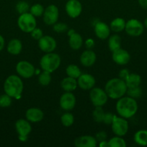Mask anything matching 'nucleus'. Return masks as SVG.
Returning <instances> with one entry per match:
<instances>
[{
    "label": "nucleus",
    "mask_w": 147,
    "mask_h": 147,
    "mask_svg": "<svg viewBox=\"0 0 147 147\" xmlns=\"http://www.w3.org/2000/svg\"><path fill=\"white\" fill-rule=\"evenodd\" d=\"M61 87L65 92H73L78 87L77 80L76 79L67 76L61 80Z\"/></svg>",
    "instance_id": "obj_21"
},
{
    "label": "nucleus",
    "mask_w": 147,
    "mask_h": 147,
    "mask_svg": "<svg viewBox=\"0 0 147 147\" xmlns=\"http://www.w3.org/2000/svg\"><path fill=\"white\" fill-rule=\"evenodd\" d=\"M115 109L119 116L126 119H131L138 111V103L135 99L124 96L118 99Z\"/></svg>",
    "instance_id": "obj_1"
},
{
    "label": "nucleus",
    "mask_w": 147,
    "mask_h": 147,
    "mask_svg": "<svg viewBox=\"0 0 147 147\" xmlns=\"http://www.w3.org/2000/svg\"><path fill=\"white\" fill-rule=\"evenodd\" d=\"M12 98L8 96L7 93L0 96V107L7 108L11 106Z\"/></svg>",
    "instance_id": "obj_36"
},
{
    "label": "nucleus",
    "mask_w": 147,
    "mask_h": 147,
    "mask_svg": "<svg viewBox=\"0 0 147 147\" xmlns=\"http://www.w3.org/2000/svg\"><path fill=\"white\" fill-rule=\"evenodd\" d=\"M89 98L92 105L95 107L103 106L108 100V96L105 92V89L99 87L92 88L89 92Z\"/></svg>",
    "instance_id": "obj_6"
},
{
    "label": "nucleus",
    "mask_w": 147,
    "mask_h": 147,
    "mask_svg": "<svg viewBox=\"0 0 147 147\" xmlns=\"http://www.w3.org/2000/svg\"><path fill=\"white\" fill-rule=\"evenodd\" d=\"M125 82L128 88L138 87L141 83V77L136 73H130Z\"/></svg>",
    "instance_id": "obj_27"
},
{
    "label": "nucleus",
    "mask_w": 147,
    "mask_h": 147,
    "mask_svg": "<svg viewBox=\"0 0 147 147\" xmlns=\"http://www.w3.org/2000/svg\"><path fill=\"white\" fill-rule=\"evenodd\" d=\"M16 11L20 14H24V13L29 12L30 11V5L28 3L25 1H20L16 4Z\"/></svg>",
    "instance_id": "obj_34"
},
{
    "label": "nucleus",
    "mask_w": 147,
    "mask_h": 147,
    "mask_svg": "<svg viewBox=\"0 0 147 147\" xmlns=\"http://www.w3.org/2000/svg\"><path fill=\"white\" fill-rule=\"evenodd\" d=\"M36 17L30 12L20 14L17 20V25L20 30L25 33H30L36 27Z\"/></svg>",
    "instance_id": "obj_5"
},
{
    "label": "nucleus",
    "mask_w": 147,
    "mask_h": 147,
    "mask_svg": "<svg viewBox=\"0 0 147 147\" xmlns=\"http://www.w3.org/2000/svg\"><path fill=\"white\" fill-rule=\"evenodd\" d=\"M114 116H115V114H112L111 112H107L105 113L102 122L106 125H111V123L113 121Z\"/></svg>",
    "instance_id": "obj_39"
},
{
    "label": "nucleus",
    "mask_w": 147,
    "mask_h": 147,
    "mask_svg": "<svg viewBox=\"0 0 147 147\" xmlns=\"http://www.w3.org/2000/svg\"><path fill=\"white\" fill-rule=\"evenodd\" d=\"M139 5L142 7L143 9H147V0H138Z\"/></svg>",
    "instance_id": "obj_43"
},
{
    "label": "nucleus",
    "mask_w": 147,
    "mask_h": 147,
    "mask_svg": "<svg viewBox=\"0 0 147 147\" xmlns=\"http://www.w3.org/2000/svg\"><path fill=\"white\" fill-rule=\"evenodd\" d=\"M65 10L69 17L77 18L82 11V5L79 0H69L65 5Z\"/></svg>",
    "instance_id": "obj_13"
},
{
    "label": "nucleus",
    "mask_w": 147,
    "mask_h": 147,
    "mask_svg": "<svg viewBox=\"0 0 147 147\" xmlns=\"http://www.w3.org/2000/svg\"><path fill=\"white\" fill-rule=\"evenodd\" d=\"M112 59L115 63L119 65H127L131 60V55L127 50L120 47L112 53Z\"/></svg>",
    "instance_id": "obj_15"
},
{
    "label": "nucleus",
    "mask_w": 147,
    "mask_h": 147,
    "mask_svg": "<svg viewBox=\"0 0 147 147\" xmlns=\"http://www.w3.org/2000/svg\"><path fill=\"white\" fill-rule=\"evenodd\" d=\"M97 144L96 138L89 135L79 136L74 141V146L76 147H95Z\"/></svg>",
    "instance_id": "obj_20"
},
{
    "label": "nucleus",
    "mask_w": 147,
    "mask_h": 147,
    "mask_svg": "<svg viewBox=\"0 0 147 147\" xmlns=\"http://www.w3.org/2000/svg\"><path fill=\"white\" fill-rule=\"evenodd\" d=\"M95 137L96 138L97 141L98 142H102V141H104V140H107L108 135H107L106 132L105 131H101L97 132V133L96 134V135H95Z\"/></svg>",
    "instance_id": "obj_41"
},
{
    "label": "nucleus",
    "mask_w": 147,
    "mask_h": 147,
    "mask_svg": "<svg viewBox=\"0 0 147 147\" xmlns=\"http://www.w3.org/2000/svg\"><path fill=\"white\" fill-rule=\"evenodd\" d=\"M130 72L128 69L126 68H123L121 69L119 71V73H118V78H120V79L123 80L125 81L126 80L127 78L128 77V76L130 75Z\"/></svg>",
    "instance_id": "obj_40"
},
{
    "label": "nucleus",
    "mask_w": 147,
    "mask_h": 147,
    "mask_svg": "<svg viewBox=\"0 0 147 147\" xmlns=\"http://www.w3.org/2000/svg\"><path fill=\"white\" fill-rule=\"evenodd\" d=\"M59 8L55 4L48 5L45 9L43 14V22L47 25H53L59 20Z\"/></svg>",
    "instance_id": "obj_10"
},
{
    "label": "nucleus",
    "mask_w": 147,
    "mask_h": 147,
    "mask_svg": "<svg viewBox=\"0 0 147 147\" xmlns=\"http://www.w3.org/2000/svg\"><path fill=\"white\" fill-rule=\"evenodd\" d=\"M24 85L21 78L16 75L10 76L5 80L4 83V90L10 97L19 99L21 98Z\"/></svg>",
    "instance_id": "obj_3"
},
{
    "label": "nucleus",
    "mask_w": 147,
    "mask_h": 147,
    "mask_svg": "<svg viewBox=\"0 0 147 147\" xmlns=\"http://www.w3.org/2000/svg\"><path fill=\"white\" fill-rule=\"evenodd\" d=\"M83 38L79 33L75 32L73 34L69 37V47L74 50H78L83 45Z\"/></svg>",
    "instance_id": "obj_23"
},
{
    "label": "nucleus",
    "mask_w": 147,
    "mask_h": 147,
    "mask_svg": "<svg viewBox=\"0 0 147 147\" xmlns=\"http://www.w3.org/2000/svg\"><path fill=\"white\" fill-rule=\"evenodd\" d=\"M134 142L139 146H147V130L141 129L134 134Z\"/></svg>",
    "instance_id": "obj_26"
},
{
    "label": "nucleus",
    "mask_w": 147,
    "mask_h": 147,
    "mask_svg": "<svg viewBox=\"0 0 147 147\" xmlns=\"http://www.w3.org/2000/svg\"><path fill=\"white\" fill-rule=\"evenodd\" d=\"M66 73L69 77L77 79L82 74V71H81V69L76 65L71 64L66 67Z\"/></svg>",
    "instance_id": "obj_28"
},
{
    "label": "nucleus",
    "mask_w": 147,
    "mask_h": 147,
    "mask_svg": "<svg viewBox=\"0 0 147 147\" xmlns=\"http://www.w3.org/2000/svg\"><path fill=\"white\" fill-rule=\"evenodd\" d=\"M84 45L86 49H88V50H92V48L95 47V42L93 39L88 38L85 40Z\"/></svg>",
    "instance_id": "obj_42"
},
{
    "label": "nucleus",
    "mask_w": 147,
    "mask_h": 147,
    "mask_svg": "<svg viewBox=\"0 0 147 147\" xmlns=\"http://www.w3.org/2000/svg\"><path fill=\"white\" fill-rule=\"evenodd\" d=\"M19 139H20V142H25L28 139V136H18Z\"/></svg>",
    "instance_id": "obj_46"
},
{
    "label": "nucleus",
    "mask_w": 147,
    "mask_h": 147,
    "mask_svg": "<svg viewBox=\"0 0 147 147\" xmlns=\"http://www.w3.org/2000/svg\"><path fill=\"white\" fill-rule=\"evenodd\" d=\"M4 43H5V42H4V37L1 35H0V51H1L3 48H4Z\"/></svg>",
    "instance_id": "obj_45"
},
{
    "label": "nucleus",
    "mask_w": 147,
    "mask_h": 147,
    "mask_svg": "<svg viewBox=\"0 0 147 147\" xmlns=\"http://www.w3.org/2000/svg\"><path fill=\"white\" fill-rule=\"evenodd\" d=\"M15 129L18 136H28L32 131V126L26 119H20L16 121Z\"/></svg>",
    "instance_id": "obj_17"
},
{
    "label": "nucleus",
    "mask_w": 147,
    "mask_h": 147,
    "mask_svg": "<svg viewBox=\"0 0 147 147\" xmlns=\"http://www.w3.org/2000/svg\"><path fill=\"white\" fill-rule=\"evenodd\" d=\"M128 87L123 80L120 78H114L108 80L105 86V90L108 98L118 100L126 94Z\"/></svg>",
    "instance_id": "obj_2"
},
{
    "label": "nucleus",
    "mask_w": 147,
    "mask_h": 147,
    "mask_svg": "<svg viewBox=\"0 0 147 147\" xmlns=\"http://www.w3.org/2000/svg\"><path fill=\"white\" fill-rule=\"evenodd\" d=\"M30 34H31V37H33L34 40L38 41V40L43 36V30H42L41 29L37 28V27H36L35 28L30 32Z\"/></svg>",
    "instance_id": "obj_38"
},
{
    "label": "nucleus",
    "mask_w": 147,
    "mask_h": 147,
    "mask_svg": "<svg viewBox=\"0 0 147 147\" xmlns=\"http://www.w3.org/2000/svg\"><path fill=\"white\" fill-rule=\"evenodd\" d=\"M61 63V59L60 55L57 53L52 52V53H46L40 58V65L42 70L51 73L59 68Z\"/></svg>",
    "instance_id": "obj_4"
},
{
    "label": "nucleus",
    "mask_w": 147,
    "mask_h": 147,
    "mask_svg": "<svg viewBox=\"0 0 147 147\" xmlns=\"http://www.w3.org/2000/svg\"><path fill=\"white\" fill-rule=\"evenodd\" d=\"M35 67L27 60H21L16 65V71L20 78L27 79L33 77L35 73Z\"/></svg>",
    "instance_id": "obj_8"
},
{
    "label": "nucleus",
    "mask_w": 147,
    "mask_h": 147,
    "mask_svg": "<svg viewBox=\"0 0 147 147\" xmlns=\"http://www.w3.org/2000/svg\"><path fill=\"white\" fill-rule=\"evenodd\" d=\"M144 25L137 19H131L125 23V31L128 35L138 37L144 32Z\"/></svg>",
    "instance_id": "obj_9"
},
{
    "label": "nucleus",
    "mask_w": 147,
    "mask_h": 147,
    "mask_svg": "<svg viewBox=\"0 0 147 147\" xmlns=\"http://www.w3.org/2000/svg\"><path fill=\"white\" fill-rule=\"evenodd\" d=\"M44 118V113L38 108H30L25 112V119L30 123H37Z\"/></svg>",
    "instance_id": "obj_18"
},
{
    "label": "nucleus",
    "mask_w": 147,
    "mask_h": 147,
    "mask_svg": "<svg viewBox=\"0 0 147 147\" xmlns=\"http://www.w3.org/2000/svg\"><path fill=\"white\" fill-rule=\"evenodd\" d=\"M22 50V43L18 39H12L7 45V51L12 55H17Z\"/></svg>",
    "instance_id": "obj_22"
},
{
    "label": "nucleus",
    "mask_w": 147,
    "mask_h": 147,
    "mask_svg": "<svg viewBox=\"0 0 147 147\" xmlns=\"http://www.w3.org/2000/svg\"><path fill=\"white\" fill-rule=\"evenodd\" d=\"M110 27L103 22H97L94 26V32L99 40H106L110 35Z\"/></svg>",
    "instance_id": "obj_16"
},
{
    "label": "nucleus",
    "mask_w": 147,
    "mask_h": 147,
    "mask_svg": "<svg viewBox=\"0 0 147 147\" xmlns=\"http://www.w3.org/2000/svg\"><path fill=\"white\" fill-rule=\"evenodd\" d=\"M128 128H129V126H128V122L126 119L118 116L116 115L114 116L113 121L111 123V129L115 136H125L128 131Z\"/></svg>",
    "instance_id": "obj_7"
},
{
    "label": "nucleus",
    "mask_w": 147,
    "mask_h": 147,
    "mask_svg": "<svg viewBox=\"0 0 147 147\" xmlns=\"http://www.w3.org/2000/svg\"><path fill=\"white\" fill-rule=\"evenodd\" d=\"M38 47L45 53L54 52L57 47L56 40L50 35H43L38 40Z\"/></svg>",
    "instance_id": "obj_12"
},
{
    "label": "nucleus",
    "mask_w": 147,
    "mask_h": 147,
    "mask_svg": "<svg viewBox=\"0 0 147 147\" xmlns=\"http://www.w3.org/2000/svg\"><path fill=\"white\" fill-rule=\"evenodd\" d=\"M79 60H80L81 64L83 66L86 67H91L96 62L97 55L93 50L86 49L81 54Z\"/></svg>",
    "instance_id": "obj_19"
},
{
    "label": "nucleus",
    "mask_w": 147,
    "mask_h": 147,
    "mask_svg": "<svg viewBox=\"0 0 147 147\" xmlns=\"http://www.w3.org/2000/svg\"><path fill=\"white\" fill-rule=\"evenodd\" d=\"M108 48L111 52H114L121 47V37L115 34L108 37Z\"/></svg>",
    "instance_id": "obj_25"
},
{
    "label": "nucleus",
    "mask_w": 147,
    "mask_h": 147,
    "mask_svg": "<svg viewBox=\"0 0 147 147\" xmlns=\"http://www.w3.org/2000/svg\"><path fill=\"white\" fill-rule=\"evenodd\" d=\"M105 111L103 110L102 106H97L95 108L92 112V118L94 121L97 123H101L103 121L104 116H105Z\"/></svg>",
    "instance_id": "obj_32"
},
{
    "label": "nucleus",
    "mask_w": 147,
    "mask_h": 147,
    "mask_svg": "<svg viewBox=\"0 0 147 147\" xmlns=\"http://www.w3.org/2000/svg\"><path fill=\"white\" fill-rule=\"evenodd\" d=\"M76 99L72 92H65L59 99V106L61 109L66 111H69L74 109Z\"/></svg>",
    "instance_id": "obj_11"
},
{
    "label": "nucleus",
    "mask_w": 147,
    "mask_h": 147,
    "mask_svg": "<svg viewBox=\"0 0 147 147\" xmlns=\"http://www.w3.org/2000/svg\"><path fill=\"white\" fill-rule=\"evenodd\" d=\"M99 147H109V144H108V141L104 140L102 142H99Z\"/></svg>",
    "instance_id": "obj_44"
},
{
    "label": "nucleus",
    "mask_w": 147,
    "mask_h": 147,
    "mask_svg": "<svg viewBox=\"0 0 147 147\" xmlns=\"http://www.w3.org/2000/svg\"><path fill=\"white\" fill-rule=\"evenodd\" d=\"M74 32H75L74 30H73V29H69V30H67V35L69 37V36H71V34H73Z\"/></svg>",
    "instance_id": "obj_47"
},
{
    "label": "nucleus",
    "mask_w": 147,
    "mask_h": 147,
    "mask_svg": "<svg viewBox=\"0 0 147 147\" xmlns=\"http://www.w3.org/2000/svg\"><path fill=\"white\" fill-rule=\"evenodd\" d=\"M126 94L134 99L138 98L142 96V90L140 86L134 88H128Z\"/></svg>",
    "instance_id": "obj_35"
},
{
    "label": "nucleus",
    "mask_w": 147,
    "mask_h": 147,
    "mask_svg": "<svg viewBox=\"0 0 147 147\" xmlns=\"http://www.w3.org/2000/svg\"><path fill=\"white\" fill-rule=\"evenodd\" d=\"M125 23H126V22L125 21L123 18H121V17L115 18L111 21L110 24L111 31L114 32L115 33H118L123 31V30H125Z\"/></svg>",
    "instance_id": "obj_24"
},
{
    "label": "nucleus",
    "mask_w": 147,
    "mask_h": 147,
    "mask_svg": "<svg viewBox=\"0 0 147 147\" xmlns=\"http://www.w3.org/2000/svg\"><path fill=\"white\" fill-rule=\"evenodd\" d=\"M52 80L51 73L48 71L43 70L38 76V83L43 86H48Z\"/></svg>",
    "instance_id": "obj_30"
},
{
    "label": "nucleus",
    "mask_w": 147,
    "mask_h": 147,
    "mask_svg": "<svg viewBox=\"0 0 147 147\" xmlns=\"http://www.w3.org/2000/svg\"><path fill=\"white\" fill-rule=\"evenodd\" d=\"M109 147H125L126 142L122 136H115L108 141Z\"/></svg>",
    "instance_id": "obj_31"
},
{
    "label": "nucleus",
    "mask_w": 147,
    "mask_h": 147,
    "mask_svg": "<svg viewBox=\"0 0 147 147\" xmlns=\"http://www.w3.org/2000/svg\"><path fill=\"white\" fill-rule=\"evenodd\" d=\"M61 123L65 127H70L74 123V116L69 112L64 113L61 116Z\"/></svg>",
    "instance_id": "obj_29"
},
{
    "label": "nucleus",
    "mask_w": 147,
    "mask_h": 147,
    "mask_svg": "<svg viewBox=\"0 0 147 147\" xmlns=\"http://www.w3.org/2000/svg\"><path fill=\"white\" fill-rule=\"evenodd\" d=\"M53 31L57 33H63L69 30V27L66 24L63 22H56L53 25Z\"/></svg>",
    "instance_id": "obj_37"
},
{
    "label": "nucleus",
    "mask_w": 147,
    "mask_h": 147,
    "mask_svg": "<svg viewBox=\"0 0 147 147\" xmlns=\"http://www.w3.org/2000/svg\"><path fill=\"white\" fill-rule=\"evenodd\" d=\"M144 27H145L147 29V17L145 19V20H144Z\"/></svg>",
    "instance_id": "obj_48"
},
{
    "label": "nucleus",
    "mask_w": 147,
    "mask_h": 147,
    "mask_svg": "<svg viewBox=\"0 0 147 147\" xmlns=\"http://www.w3.org/2000/svg\"><path fill=\"white\" fill-rule=\"evenodd\" d=\"M76 80L78 87L84 90H90L92 88L95 87L96 84L95 78L92 75L88 73H82Z\"/></svg>",
    "instance_id": "obj_14"
},
{
    "label": "nucleus",
    "mask_w": 147,
    "mask_h": 147,
    "mask_svg": "<svg viewBox=\"0 0 147 147\" xmlns=\"http://www.w3.org/2000/svg\"><path fill=\"white\" fill-rule=\"evenodd\" d=\"M44 11H45V9L44 7H43V6L42 5V4L37 3V4H33V6L30 7L29 12H30V14H33L34 17H39L43 16V13H44Z\"/></svg>",
    "instance_id": "obj_33"
}]
</instances>
